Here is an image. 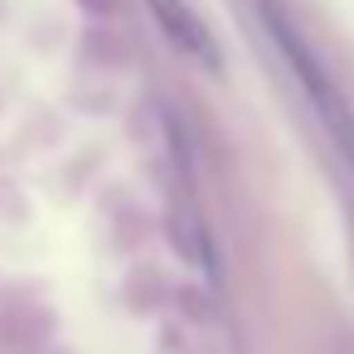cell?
<instances>
[{"label": "cell", "instance_id": "cell-2", "mask_svg": "<svg viewBox=\"0 0 354 354\" xmlns=\"http://www.w3.org/2000/svg\"><path fill=\"white\" fill-rule=\"evenodd\" d=\"M151 10H156V20L165 25V35H170L185 54H194L199 64H214V39L204 35L199 15L185 6V0H151Z\"/></svg>", "mask_w": 354, "mask_h": 354}, {"label": "cell", "instance_id": "cell-1", "mask_svg": "<svg viewBox=\"0 0 354 354\" xmlns=\"http://www.w3.org/2000/svg\"><path fill=\"white\" fill-rule=\"evenodd\" d=\"M267 30H272V44L281 49V59L291 64V73H296V83L306 88V97H310V107H315V117H320V127H325V136L335 141V151H339V160L349 165V175H354V112H349V102H344V93L335 88V78L315 64V54L301 44V35L281 20V15H272L267 10Z\"/></svg>", "mask_w": 354, "mask_h": 354}]
</instances>
